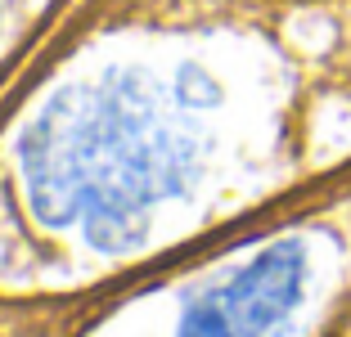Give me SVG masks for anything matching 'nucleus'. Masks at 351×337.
I'll return each mask as SVG.
<instances>
[{
    "instance_id": "obj_1",
    "label": "nucleus",
    "mask_w": 351,
    "mask_h": 337,
    "mask_svg": "<svg viewBox=\"0 0 351 337\" xmlns=\"http://www.w3.org/2000/svg\"><path fill=\"white\" fill-rule=\"evenodd\" d=\"M189 103H212V86L189 72L176 82V99L145 72H108L59 90L19 140L32 212L45 225L82 229L99 252L135 247L158 207L194 184Z\"/></svg>"
},
{
    "instance_id": "obj_2",
    "label": "nucleus",
    "mask_w": 351,
    "mask_h": 337,
    "mask_svg": "<svg viewBox=\"0 0 351 337\" xmlns=\"http://www.w3.org/2000/svg\"><path fill=\"white\" fill-rule=\"evenodd\" d=\"M311 288V252L279 238L189 301L176 337H284Z\"/></svg>"
}]
</instances>
